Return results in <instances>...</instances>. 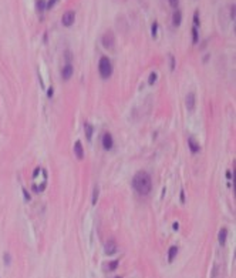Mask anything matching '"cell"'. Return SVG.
<instances>
[{
    "instance_id": "26",
    "label": "cell",
    "mask_w": 236,
    "mask_h": 278,
    "mask_svg": "<svg viewBox=\"0 0 236 278\" xmlns=\"http://www.w3.org/2000/svg\"><path fill=\"white\" fill-rule=\"evenodd\" d=\"M175 70V57L171 56V71Z\"/></svg>"
},
{
    "instance_id": "8",
    "label": "cell",
    "mask_w": 236,
    "mask_h": 278,
    "mask_svg": "<svg viewBox=\"0 0 236 278\" xmlns=\"http://www.w3.org/2000/svg\"><path fill=\"white\" fill-rule=\"evenodd\" d=\"M74 154L78 160H83V158H84V148H83L81 141H78V140L74 143Z\"/></svg>"
},
{
    "instance_id": "18",
    "label": "cell",
    "mask_w": 236,
    "mask_h": 278,
    "mask_svg": "<svg viewBox=\"0 0 236 278\" xmlns=\"http://www.w3.org/2000/svg\"><path fill=\"white\" fill-rule=\"evenodd\" d=\"M157 33H158V23L154 22V23H152V27H151V34H152L154 39H157Z\"/></svg>"
},
{
    "instance_id": "1",
    "label": "cell",
    "mask_w": 236,
    "mask_h": 278,
    "mask_svg": "<svg viewBox=\"0 0 236 278\" xmlns=\"http://www.w3.org/2000/svg\"><path fill=\"white\" fill-rule=\"evenodd\" d=\"M132 187L134 190L141 195H147L149 194V191L152 188V181H151V175L145 171L141 173H137L132 178Z\"/></svg>"
},
{
    "instance_id": "30",
    "label": "cell",
    "mask_w": 236,
    "mask_h": 278,
    "mask_svg": "<svg viewBox=\"0 0 236 278\" xmlns=\"http://www.w3.org/2000/svg\"><path fill=\"white\" fill-rule=\"evenodd\" d=\"M226 177H228V178H233V173H230V171H226Z\"/></svg>"
},
{
    "instance_id": "14",
    "label": "cell",
    "mask_w": 236,
    "mask_h": 278,
    "mask_svg": "<svg viewBox=\"0 0 236 278\" xmlns=\"http://www.w3.org/2000/svg\"><path fill=\"white\" fill-rule=\"evenodd\" d=\"M176 254H178V247L172 245V247L169 248V251H168V261H169V262L174 261V258L176 257Z\"/></svg>"
},
{
    "instance_id": "32",
    "label": "cell",
    "mask_w": 236,
    "mask_h": 278,
    "mask_svg": "<svg viewBox=\"0 0 236 278\" xmlns=\"http://www.w3.org/2000/svg\"><path fill=\"white\" fill-rule=\"evenodd\" d=\"M115 278H122V277H115Z\"/></svg>"
},
{
    "instance_id": "20",
    "label": "cell",
    "mask_w": 236,
    "mask_h": 278,
    "mask_svg": "<svg viewBox=\"0 0 236 278\" xmlns=\"http://www.w3.org/2000/svg\"><path fill=\"white\" fill-rule=\"evenodd\" d=\"M36 6H37L39 12H43L44 9H46V2H44V0H37V4H36Z\"/></svg>"
},
{
    "instance_id": "6",
    "label": "cell",
    "mask_w": 236,
    "mask_h": 278,
    "mask_svg": "<svg viewBox=\"0 0 236 278\" xmlns=\"http://www.w3.org/2000/svg\"><path fill=\"white\" fill-rule=\"evenodd\" d=\"M101 141H102V148H104V150L108 151L114 147V138H112V136L110 133H104Z\"/></svg>"
},
{
    "instance_id": "17",
    "label": "cell",
    "mask_w": 236,
    "mask_h": 278,
    "mask_svg": "<svg viewBox=\"0 0 236 278\" xmlns=\"http://www.w3.org/2000/svg\"><path fill=\"white\" fill-rule=\"evenodd\" d=\"M98 194H100V190H98V187L95 185V187H94V191H93V205H95V203H97V200H98Z\"/></svg>"
},
{
    "instance_id": "31",
    "label": "cell",
    "mask_w": 236,
    "mask_h": 278,
    "mask_svg": "<svg viewBox=\"0 0 236 278\" xmlns=\"http://www.w3.org/2000/svg\"><path fill=\"white\" fill-rule=\"evenodd\" d=\"M172 227H174V230H178V228H179V224H178V223H175V224L172 225Z\"/></svg>"
},
{
    "instance_id": "27",
    "label": "cell",
    "mask_w": 236,
    "mask_h": 278,
    "mask_svg": "<svg viewBox=\"0 0 236 278\" xmlns=\"http://www.w3.org/2000/svg\"><path fill=\"white\" fill-rule=\"evenodd\" d=\"M53 91H54V90H53V87H50V89L47 90V97H48V98L53 97Z\"/></svg>"
},
{
    "instance_id": "23",
    "label": "cell",
    "mask_w": 236,
    "mask_h": 278,
    "mask_svg": "<svg viewBox=\"0 0 236 278\" xmlns=\"http://www.w3.org/2000/svg\"><path fill=\"white\" fill-rule=\"evenodd\" d=\"M56 3H57V0H48V2H46V9H51Z\"/></svg>"
},
{
    "instance_id": "28",
    "label": "cell",
    "mask_w": 236,
    "mask_h": 278,
    "mask_svg": "<svg viewBox=\"0 0 236 278\" xmlns=\"http://www.w3.org/2000/svg\"><path fill=\"white\" fill-rule=\"evenodd\" d=\"M23 193H24V198H26V201H30V194H29L26 190H23Z\"/></svg>"
},
{
    "instance_id": "12",
    "label": "cell",
    "mask_w": 236,
    "mask_h": 278,
    "mask_svg": "<svg viewBox=\"0 0 236 278\" xmlns=\"http://www.w3.org/2000/svg\"><path fill=\"white\" fill-rule=\"evenodd\" d=\"M84 130H85V138H87L88 141H91L93 133H94V127H93L90 123H84Z\"/></svg>"
},
{
    "instance_id": "19",
    "label": "cell",
    "mask_w": 236,
    "mask_h": 278,
    "mask_svg": "<svg viewBox=\"0 0 236 278\" xmlns=\"http://www.w3.org/2000/svg\"><path fill=\"white\" fill-rule=\"evenodd\" d=\"M199 24H201V20H199V12L196 10L195 13H193V26L199 27Z\"/></svg>"
},
{
    "instance_id": "2",
    "label": "cell",
    "mask_w": 236,
    "mask_h": 278,
    "mask_svg": "<svg viewBox=\"0 0 236 278\" xmlns=\"http://www.w3.org/2000/svg\"><path fill=\"white\" fill-rule=\"evenodd\" d=\"M98 73L102 79H110L112 74V63L108 57H101L98 61Z\"/></svg>"
},
{
    "instance_id": "16",
    "label": "cell",
    "mask_w": 236,
    "mask_h": 278,
    "mask_svg": "<svg viewBox=\"0 0 236 278\" xmlns=\"http://www.w3.org/2000/svg\"><path fill=\"white\" fill-rule=\"evenodd\" d=\"M157 79H158V74H157L155 71H152V73L149 74V77H148V84H151V86H152V84L157 81Z\"/></svg>"
},
{
    "instance_id": "22",
    "label": "cell",
    "mask_w": 236,
    "mask_h": 278,
    "mask_svg": "<svg viewBox=\"0 0 236 278\" xmlns=\"http://www.w3.org/2000/svg\"><path fill=\"white\" fill-rule=\"evenodd\" d=\"M3 261H4V264H6V265H10V262H11V257H10V254H9V252H4V255H3Z\"/></svg>"
},
{
    "instance_id": "13",
    "label": "cell",
    "mask_w": 236,
    "mask_h": 278,
    "mask_svg": "<svg viewBox=\"0 0 236 278\" xmlns=\"http://www.w3.org/2000/svg\"><path fill=\"white\" fill-rule=\"evenodd\" d=\"M226 238H228V230L226 228H220L219 234H218V241H219L220 245H225Z\"/></svg>"
},
{
    "instance_id": "24",
    "label": "cell",
    "mask_w": 236,
    "mask_h": 278,
    "mask_svg": "<svg viewBox=\"0 0 236 278\" xmlns=\"http://www.w3.org/2000/svg\"><path fill=\"white\" fill-rule=\"evenodd\" d=\"M235 12H236V6L232 4V6H230V19H232V20H235Z\"/></svg>"
},
{
    "instance_id": "10",
    "label": "cell",
    "mask_w": 236,
    "mask_h": 278,
    "mask_svg": "<svg viewBox=\"0 0 236 278\" xmlns=\"http://www.w3.org/2000/svg\"><path fill=\"white\" fill-rule=\"evenodd\" d=\"M181 23H182V13H181L179 10H175L174 14H172V24H174L175 27H179Z\"/></svg>"
},
{
    "instance_id": "4",
    "label": "cell",
    "mask_w": 236,
    "mask_h": 278,
    "mask_svg": "<svg viewBox=\"0 0 236 278\" xmlns=\"http://www.w3.org/2000/svg\"><path fill=\"white\" fill-rule=\"evenodd\" d=\"M74 20H75V13L74 12H71V10L66 12V13L63 14V17H61V23H63V26H66V27L73 26Z\"/></svg>"
},
{
    "instance_id": "5",
    "label": "cell",
    "mask_w": 236,
    "mask_h": 278,
    "mask_svg": "<svg viewBox=\"0 0 236 278\" xmlns=\"http://www.w3.org/2000/svg\"><path fill=\"white\" fill-rule=\"evenodd\" d=\"M73 73H74V67H73V64L67 63L63 69H61V79H63V80H70V79L73 77Z\"/></svg>"
},
{
    "instance_id": "3",
    "label": "cell",
    "mask_w": 236,
    "mask_h": 278,
    "mask_svg": "<svg viewBox=\"0 0 236 278\" xmlns=\"http://www.w3.org/2000/svg\"><path fill=\"white\" fill-rule=\"evenodd\" d=\"M114 41H115V37L112 34V31H107L101 39V43L105 49H112L114 47Z\"/></svg>"
},
{
    "instance_id": "9",
    "label": "cell",
    "mask_w": 236,
    "mask_h": 278,
    "mask_svg": "<svg viewBox=\"0 0 236 278\" xmlns=\"http://www.w3.org/2000/svg\"><path fill=\"white\" fill-rule=\"evenodd\" d=\"M195 103H196V98H195V94L193 93H189L185 98V104H186V108L189 111H192L195 108Z\"/></svg>"
},
{
    "instance_id": "11",
    "label": "cell",
    "mask_w": 236,
    "mask_h": 278,
    "mask_svg": "<svg viewBox=\"0 0 236 278\" xmlns=\"http://www.w3.org/2000/svg\"><path fill=\"white\" fill-rule=\"evenodd\" d=\"M188 147H189V150H191V153H193V154H196V153L201 151V146H199L193 138H188Z\"/></svg>"
},
{
    "instance_id": "21",
    "label": "cell",
    "mask_w": 236,
    "mask_h": 278,
    "mask_svg": "<svg viewBox=\"0 0 236 278\" xmlns=\"http://www.w3.org/2000/svg\"><path fill=\"white\" fill-rule=\"evenodd\" d=\"M118 264H120L118 261H111L110 264H108V271H115V270L118 268Z\"/></svg>"
},
{
    "instance_id": "15",
    "label": "cell",
    "mask_w": 236,
    "mask_h": 278,
    "mask_svg": "<svg viewBox=\"0 0 236 278\" xmlns=\"http://www.w3.org/2000/svg\"><path fill=\"white\" fill-rule=\"evenodd\" d=\"M199 41V33H198V27L193 26L192 27V43L196 44Z\"/></svg>"
},
{
    "instance_id": "25",
    "label": "cell",
    "mask_w": 236,
    "mask_h": 278,
    "mask_svg": "<svg viewBox=\"0 0 236 278\" xmlns=\"http://www.w3.org/2000/svg\"><path fill=\"white\" fill-rule=\"evenodd\" d=\"M169 4H171V7H178V4H179V0H169Z\"/></svg>"
},
{
    "instance_id": "29",
    "label": "cell",
    "mask_w": 236,
    "mask_h": 278,
    "mask_svg": "<svg viewBox=\"0 0 236 278\" xmlns=\"http://www.w3.org/2000/svg\"><path fill=\"white\" fill-rule=\"evenodd\" d=\"M181 203H185V193H184V190H181Z\"/></svg>"
},
{
    "instance_id": "7",
    "label": "cell",
    "mask_w": 236,
    "mask_h": 278,
    "mask_svg": "<svg viewBox=\"0 0 236 278\" xmlns=\"http://www.w3.org/2000/svg\"><path fill=\"white\" fill-rule=\"evenodd\" d=\"M104 250H105V254L107 255H114L117 252V242L114 240H108L104 245Z\"/></svg>"
}]
</instances>
